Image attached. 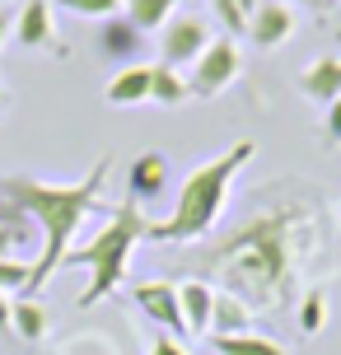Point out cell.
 <instances>
[{
	"label": "cell",
	"mask_w": 341,
	"mask_h": 355,
	"mask_svg": "<svg viewBox=\"0 0 341 355\" xmlns=\"http://www.w3.org/2000/svg\"><path fill=\"white\" fill-rule=\"evenodd\" d=\"M10 37H15V10H10V5H0V47H5Z\"/></svg>",
	"instance_id": "27"
},
{
	"label": "cell",
	"mask_w": 341,
	"mask_h": 355,
	"mask_svg": "<svg viewBox=\"0 0 341 355\" xmlns=\"http://www.w3.org/2000/svg\"><path fill=\"white\" fill-rule=\"evenodd\" d=\"M145 355H187L178 346V337H168V332H155V337H150V351Z\"/></svg>",
	"instance_id": "24"
},
{
	"label": "cell",
	"mask_w": 341,
	"mask_h": 355,
	"mask_svg": "<svg viewBox=\"0 0 341 355\" xmlns=\"http://www.w3.org/2000/svg\"><path fill=\"white\" fill-rule=\"evenodd\" d=\"M216 355H290L281 341L262 337V332H234V337H211Z\"/></svg>",
	"instance_id": "18"
},
{
	"label": "cell",
	"mask_w": 341,
	"mask_h": 355,
	"mask_svg": "<svg viewBox=\"0 0 341 355\" xmlns=\"http://www.w3.org/2000/svg\"><path fill=\"white\" fill-rule=\"evenodd\" d=\"M131 300H136V309H141L159 332H168V337H182V332H187V322H182V304H178V285L141 281L136 290H131Z\"/></svg>",
	"instance_id": "7"
},
{
	"label": "cell",
	"mask_w": 341,
	"mask_h": 355,
	"mask_svg": "<svg viewBox=\"0 0 341 355\" xmlns=\"http://www.w3.org/2000/svg\"><path fill=\"white\" fill-rule=\"evenodd\" d=\"M0 225H33V220L19 211L15 201H5V196H0Z\"/></svg>",
	"instance_id": "25"
},
{
	"label": "cell",
	"mask_w": 341,
	"mask_h": 355,
	"mask_svg": "<svg viewBox=\"0 0 341 355\" xmlns=\"http://www.w3.org/2000/svg\"><path fill=\"white\" fill-rule=\"evenodd\" d=\"M290 5H304V10H327L332 0H290Z\"/></svg>",
	"instance_id": "29"
},
{
	"label": "cell",
	"mask_w": 341,
	"mask_h": 355,
	"mask_svg": "<svg viewBox=\"0 0 341 355\" xmlns=\"http://www.w3.org/2000/svg\"><path fill=\"white\" fill-rule=\"evenodd\" d=\"M98 56L103 61H112L117 71L122 66H141V56H145V33L131 24L126 15H112L98 24Z\"/></svg>",
	"instance_id": "9"
},
{
	"label": "cell",
	"mask_w": 341,
	"mask_h": 355,
	"mask_svg": "<svg viewBox=\"0 0 341 355\" xmlns=\"http://www.w3.org/2000/svg\"><path fill=\"white\" fill-rule=\"evenodd\" d=\"M178 0H122V15L141 28V33H159L164 24L173 19Z\"/></svg>",
	"instance_id": "17"
},
{
	"label": "cell",
	"mask_w": 341,
	"mask_h": 355,
	"mask_svg": "<svg viewBox=\"0 0 341 355\" xmlns=\"http://www.w3.org/2000/svg\"><path fill=\"white\" fill-rule=\"evenodd\" d=\"M299 94L308 103H337L341 98V56H318L299 71Z\"/></svg>",
	"instance_id": "12"
},
{
	"label": "cell",
	"mask_w": 341,
	"mask_h": 355,
	"mask_svg": "<svg viewBox=\"0 0 341 355\" xmlns=\"http://www.w3.org/2000/svg\"><path fill=\"white\" fill-rule=\"evenodd\" d=\"M252 159H257V141L243 136V141H234L225 155L197 164L192 173L182 178L173 215L159 220V225L150 220V234H145V239H155V243H197V239H206V234L220 225V215H225L234 178L243 173Z\"/></svg>",
	"instance_id": "3"
},
{
	"label": "cell",
	"mask_w": 341,
	"mask_h": 355,
	"mask_svg": "<svg viewBox=\"0 0 341 355\" xmlns=\"http://www.w3.org/2000/svg\"><path fill=\"white\" fill-rule=\"evenodd\" d=\"M327 318H332V313H327V295L323 290H308L304 300H299V332H304V337H318L327 327Z\"/></svg>",
	"instance_id": "20"
},
{
	"label": "cell",
	"mask_w": 341,
	"mask_h": 355,
	"mask_svg": "<svg viewBox=\"0 0 341 355\" xmlns=\"http://www.w3.org/2000/svg\"><path fill=\"white\" fill-rule=\"evenodd\" d=\"M0 332H10V295H0Z\"/></svg>",
	"instance_id": "28"
},
{
	"label": "cell",
	"mask_w": 341,
	"mask_h": 355,
	"mask_svg": "<svg viewBox=\"0 0 341 355\" xmlns=\"http://www.w3.org/2000/svg\"><path fill=\"white\" fill-rule=\"evenodd\" d=\"M192 94H187V75L168 71V66H155L150 71V103H164V107H178L187 103Z\"/></svg>",
	"instance_id": "19"
},
{
	"label": "cell",
	"mask_w": 341,
	"mask_h": 355,
	"mask_svg": "<svg viewBox=\"0 0 341 355\" xmlns=\"http://www.w3.org/2000/svg\"><path fill=\"white\" fill-rule=\"evenodd\" d=\"M252 309L229 290H216V309H211V337H234V332H252Z\"/></svg>",
	"instance_id": "15"
},
{
	"label": "cell",
	"mask_w": 341,
	"mask_h": 355,
	"mask_svg": "<svg viewBox=\"0 0 341 355\" xmlns=\"http://www.w3.org/2000/svg\"><path fill=\"white\" fill-rule=\"evenodd\" d=\"M159 66L168 71H182V66H197V56L211 47V33L197 15H173L168 24L159 28Z\"/></svg>",
	"instance_id": "6"
},
{
	"label": "cell",
	"mask_w": 341,
	"mask_h": 355,
	"mask_svg": "<svg viewBox=\"0 0 341 355\" xmlns=\"http://www.w3.org/2000/svg\"><path fill=\"white\" fill-rule=\"evenodd\" d=\"M168 178H173V164H168V155H159V150H145V155H136L131 159V168H126V201H155V196H164V187H168Z\"/></svg>",
	"instance_id": "10"
},
{
	"label": "cell",
	"mask_w": 341,
	"mask_h": 355,
	"mask_svg": "<svg viewBox=\"0 0 341 355\" xmlns=\"http://www.w3.org/2000/svg\"><path fill=\"white\" fill-rule=\"evenodd\" d=\"M66 15H80V19H112V15H122V0H56Z\"/></svg>",
	"instance_id": "21"
},
{
	"label": "cell",
	"mask_w": 341,
	"mask_h": 355,
	"mask_svg": "<svg viewBox=\"0 0 341 355\" xmlns=\"http://www.w3.org/2000/svg\"><path fill=\"white\" fill-rule=\"evenodd\" d=\"M28 276H33V262L5 257L0 262V295H28Z\"/></svg>",
	"instance_id": "22"
},
{
	"label": "cell",
	"mask_w": 341,
	"mask_h": 355,
	"mask_svg": "<svg viewBox=\"0 0 341 355\" xmlns=\"http://www.w3.org/2000/svg\"><path fill=\"white\" fill-rule=\"evenodd\" d=\"M327 141L341 145V98H337L332 107H327Z\"/></svg>",
	"instance_id": "26"
},
{
	"label": "cell",
	"mask_w": 341,
	"mask_h": 355,
	"mask_svg": "<svg viewBox=\"0 0 341 355\" xmlns=\"http://www.w3.org/2000/svg\"><path fill=\"white\" fill-rule=\"evenodd\" d=\"M10 332H15L19 341H42L47 337V309L37 300H10Z\"/></svg>",
	"instance_id": "16"
},
{
	"label": "cell",
	"mask_w": 341,
	"mask_h": 355,
	"mask_svg": "<svg viewBox=\"0 0 341 355\" xmlns=\"http://www.w3.org/2000/svg\"><path fill=\"white\" fill-rule=\"evenodd\" d=\"M108 173H112V155L94 159V168L80 182H42L33 173H5L0 178V196L15 201L19 211L42 230V252H37L33 276H28V300L61 271L66 252L75 248L71 239L80 234V225L94 211H108L103 206V182H108Z\"/></svg>",
	"instance_id": "2"
},
{
	"label": "cell",
	"mask_w": 341,
	"mask_h": 355,
	"mask_svg": "<svg viewBox=\"0 0 341 355\" xmlns=\"http://www.w3.org/2000/svg\"><path fill=\"white\" fill-rule=\"evenodd\" d=\"M248 37L257 52H276L295 37V5L290 0H257V10L248 19Z\"/></svg>",
	"instance_id": "8"
},
{
	"label": "cell",
	"mask_w": 341,
	"mask_h": 355,
	"mask_svg": "<svg viewBox=\"0 0 341 355\" xmlns=\"http://www.w3.org/2000/svg\"><path fill=\"white\" fill-rule=\"evenodd\" d=\"M308 230H318V211L299 196H286L271 211L243 220L229 239H220L206 252V271L220 276L225 290L248 309H271L281 304L299 257L308 252Z\"/></svg>",
	"instance_id": "1"
},
{
	"label": "cell",
	"mask_w": 341,
	"mask_h": 355,
	"mask_svg": "<svg viewBox=\"0 0 341 355\" xmlns=\"http://www.w3.org/2000/svg\"><path fill=\"white\" fill-rule=\"evenodd\" d=\"M28 234H33L28 225H0V262H5V257L19 248V243H24Z\"/></svg>",
	"instance_id": "23"
},
{
	"label": "cell",
	"mask_w": 341,
	"mask_h": 355,
	"mask_svg": "<svg viewBox=\"0 0 341 355\" xmlns=\"http://www.w3.org/2000/svg\"><path fill=\"white\" fill-rule=\"evenodd\" d=\"M243 75V52L234 37H211V47L197 56V66L187 75V94L192 98H216Z\"/></svg>",
	"instance_id": "5"
},
{
	"label": "cell",
	"mask_w": 341,
	"mask_h": 355,
	"mask_svg": "<svg viewBox=\"0 0 341 355\" xmlns=\"http://www.w3.org/2000/svg\"><path fill=\"white\" fill-rule=\"evenodd\" d=\"M150 71H155V66H122V71L112 75L108 80V89H103V94H108V103L112 107H136V103H150Z\"/></svg>",
	"instance_id": "14"
},
{
	"label": "cell",
	"mask_w": 341,
	"mask_h": 355,
	"mask_svg": "<svg viewBox=\"0 0 341 355\" xmlns=\"http://www.w3.org/2000/svg\"><path fill=\"white\" fill-rule=\"evenodd\" d=\"M178 304H182V322L187 332H211V309H216V285L206 276H192V281L178 285Z\"/></svg>",
	"instance_id": "13"
},
{
	"label": "cell",
	"mask_w": 341,
	"mask_h": 355,
	"mask_svg": "<svg viewBox=\"0 0 341 355\" xmlns=\"http://www.w3.org/2000/svg\"><path fill=\"white\" fill-rule=\"evenodd\" d=\"M108 220H103V230L89 234L80 248L66 252V262L61 266H85L89 271V285H85V295H80V309H94V304H103L126 281V266H131V252L136 243H145V234H150V220L136 201H117L108 206Z\"/></svg>",
	"instance_id": "4"
},
{
	"label": "cell",
	"mask_w": 341,
	"mask_h": 355,
	"mask_svg": "<svg viewBox=\"0 0 341 355\" xmlns=\"http://www.w3.org/2000/svg\"><path fill=\"white\" fill-rule=\"evenodd\" d=\"M15 42L28 47V52H42V47H56V15L52 0H24L15 10Z\"/></svg>",
	"instance_id": "11"
},
{
	"label": "cell",
	"mask_w": 341,
	"mask_h": 355,
	"mask_svg": "<svg viewBox=\"0 0 341 355\" xmlns=\"http://www.w3.org/2000/svg\"><path fill=\"white\" fill-rule=\"evenodd\" d=\"M0 107H5V85H0Z\"/></svg>",
	"instance_id": "30"
}]
</instances>
